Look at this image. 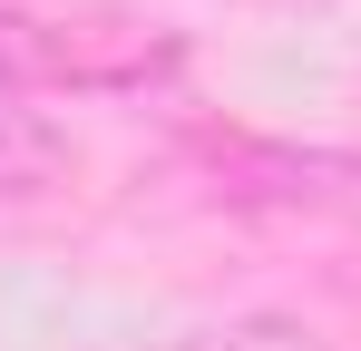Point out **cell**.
I'll return each instance as SVG.
<instances>
[{"instance_id":"cell-1","label":"cell","mask_w":361,"mask_h":351,"mask_svg":"<svg viewBox=\"0 0 361 351\" xmlns=\"http://www.w3.org/2000/svg\"><path fill=\"white\" fill-rule=\"evenodd\" d=\"M176 39L127 10H0V98H127L176 78Z\"/></svg>"},{"instance_id":"cell-3","label":"cell","mask_w":361,"mask_h":351,"mask_svg":"<svg viewBox=\"0 0 361 351\" xmlns=\"http://www.w3.org/2000/svg\"><path fill=\"white\" fill-rule=\"evenodd\" d=\"M166 351H322V342L302 322H283V312H244V322H205V332H185Z\"/></svg>"},{"instance_id":"cell-2","label":"cell","mask_w":361,"mask_h":351,"mask_svg":"<svg viewBox=\"0 0 361 351\" xmlns=\"http://www.w3.org/2000/svg\"><path fill=\"white\" fill-rule=\"evenodd\" d=\"M59 166H68V137L49 127V117L0 108V195H39Z\"/></svg>"}]
</instances>
